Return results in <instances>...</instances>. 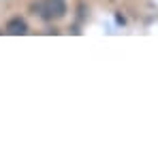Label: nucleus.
Wrapping results in <instances>:
<instances>
[{"label":"nucleus","mask_w":158,"mask_h":155,"mask_svg":"<svg viewBox=\"0 0 158 155\" xmlns=\"http://www.w3.org/2000/svg\"><path fill=\"white\" fill-rule=\"evenodd\" d=\"M6 32H9V34H17V36H22V34H26V32H28V24L22 19V17H13V19L6 24Z\"/></svg>","instance_id":"obj_1"},{"label":"nucleus","mask_w":158,"mask_h":155,"mask_svg":"<svg viewBox=\"0 0 158 155\" xmlns=\"http://www.w3.org/2000/svg\"><path fill=\"white\" fill-rule=\"evenodd\" d=\"M47 6H49L52 17H64V13H66L64 0H47Z\"/></svg>","instance_id":"obj_2"}]
</instances>
